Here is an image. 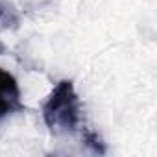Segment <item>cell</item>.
Segmentation results:
<instances>
[{"instance_id": "6da1fadb", "label": "cell", "mask_w": 157, "mask_h": 157, "mask_svg": "<svg viewBox=\"0 0 157 157\" xmlns=\"http://www.w3.org/2000/svg\"><path fill=\"white\" fill-rule=\"evenodd\" d=\"M82 104L70 80H61L43 105V118L52 133L76 131L80 126Z\"/></svg>"}, {"instance_id": "7a4b0ae2", "label": "cell", "mask_w": 157, "mask_h": 157, "mask_svg": "<svg viewBox=\"0 0 157 157\" xmlns=\"http://www.w3.org/2000/svg\"><path fill=\"white\" fill-rule=\"evenodd\" d=\"M22 109L24 105L21 102V89L15 76L0 68V120Z\"/></svg>"}, {"instance_id": "3957f363", "label": "cell", "mask_w": 157, "mask_h": 157, "mask_svg": "<svg viewBox=\"0 0 157 157\" xmlns=\"http://www.w3.org/2000/svg\"><path fill=\"white\" fill-rule=\"evenodd\" d=\"M19 22H21V17L17 10L6 0H0V24L4 28H17Z\"/></svg>"}, {"instance_id": "277c9868", "label": "cell", "mask_w": 157, "mask_h": 157, "mask_svg": "<svg viewBox=\"0 0 157 157\" xmlns=\"http://www.w3.org/2000/svg\"><path fill=\"white\" fill-rule=\"evenodd\" d=\"M83 142H85L94 153H98V155H104V153H105V144H104V140L100 139L98 133H94V131H91V129H83Z\"/></svg>"}, {"instance_id": "5b68a950", "label": "cell", "mask_w": 157, "mask_h": 157, "mask_svg": "<svg viewBox=\"0 0 157 157\" xmlns=\"http://www.w3.org/2000/svg\"><path fill=\"white\" fill-rule=\"evenodd\" d=\"M2 52H4V46H2V44H0V54H2Z\"/></svg>"}]
</instances>
